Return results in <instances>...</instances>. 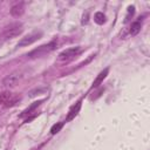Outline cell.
Here are the masks:
<instances>
[{
    "instance_id": "11",
    "label": "cell",
    "mask_w": 150,
    "mask_h": 150,
    "mask_svg": "<svg viewBox=\"0 0 150 150\" xmlns=\"http://www.w3.org/2000/svg\"><path fill=\"white\" fill-rule=\"evenodd\" d=\"M94 21H95L96 23H98V25H102V23L105 21V15H104L102 12H97V13H95V15H94Z\"/></svg>"
},
{
    "instance_id": "1",
    "label": "cell",
    "mask_w": 150,
    "mask_h": 150,
    "mask_svg": "<svg viewBox=\"0 0 150 150\" xmlns=\"http://www.w3.org/2000/svg\"><path fill=\"white\" fill-rule=\"evenodd\" d=\"M23 28H22V25L19 23V22H15V23H11L9 26L5 27L2 29V32L0 33V45H2L4 42L20 35L22 33Z\"/></svg>"
},
{
    "instance_id": "8",
    "label": "cell",
    "mask_w": 150,
    "mask_h": 150,
    "mask_svg": "<svg viewBox=\"0 0 150 150\" xmlns=\"http://www.w3.org/2000/svg\"><path fill=\"white\" fill-rule=\"evenodd\" d=\"M108 73H109V68H105L104 70H102L98 75H97V77L94 80V82H93V86H91V88H96V87H98L102 82H103V80L107 77V75H108Z\"/></svg>"
},
{
    "instance_id": "14",
    "label": "cell",
    "mask_w": 150,
    "mask_h": 150,
    "mask_svg": "<svg viewBox=\"0 0 150 150\" xmlns=\"http://www.w3.org/2000/svg\"><path fill=\"white\" fill-rule=\"evenodd\" d=\"M134 9H135V7H134V6H130V7L128 8V15L125 16V22H128V21H129L130 15L132 16V14H134Z\"/></svg>"
},
{
    "instance_id": "7",
    "label": "cell",
    "mask_w": 150,
    "mask_h": 150,
    "mask_svg": "<svg viewBox=\"0 0 150 150\" xmlns=\"http://www.w3.org/2000/svg\"><path fill=\"white\" fill-rule=\"evenodd\" d=\"M81 105H82V101L80 100L79 102H76V103L70 108V110H69V112H68V115H67V117H66V122H69V121L74 120V118L77 116V114H79V111H80V109H81Z\"/></svg>"
},
{
    "instance_id": "5",
    "label": "cell",
    "mask_w": 150,
    "mask_h": 150,
    "mask_svg": "<svg viewBox=\"0 0 150 150\" xmlns=\"http://www.w3.org/2000/svg\"><path fill=\"white\" fill-rule=\"evenodd\" d=\"M22 77V74L19 73V71H14L9 75H7L4 80H2V84L5 87H8V88H12V87H15L18 84V82L21 80Z\"/></svg>"
},
{
    "instance_id": "2",
    "label": "cell",
    "mask_w": 150,
    "mask_h": 150,
    "mask_svg": "<svg viewBox=\"0 0 150 150\" xmlns=\"http://www.w3.org/2000/svg\"><path fill=\"white\" fill-rule=\"evenodd\" d=\"M56 45H57L56 41H50V42H48L46 45H41L38 48H34L33 50H30L27 54V56H28V59H38V57H41V56H43V55L53 52L56 48Z\"/></svg>"
},
{
    "instance_id": "10",
    "label": "cell",
    "mask_w": 150,
    "mask_h": 150,
    "mask_svg": "<svg viewBox=\"0 0 150 150\" xmlns=\"http://www.w3.org/2000/svg\"><path fill=\"white\" fill-rule=\"evenodd\" d=\"M141 27H142V22H141L139 20L132 22V23H131V27H130V34H131V35L138 34L139 30H141Z\"/></svg>"
},
{
    "instance_id": "13",
    "label": "cell",
    "mask_w": 150,
    "mask_h": 150,
    "mask_svg": "<svg viewBox=\"0 0 150 150\" xmlns=\"http://www.w3.org/2000/svg\"><path fill=\"white\" fill-rule=\"evenodd\" d=\"M63 124H64V122H59V123L54 124V125L50 128V134H52V135H55V134H57V132L61 130V128L63 127Z\"/></svg>"
},
{
    "instance_id": "3",
    "label": "cell",
    "mask_w": 150,
    "mask_h": 150,
    "mask_svg": "<svg viewBox=\"0 0 150 150\" xmlns=\"http://www.w3.org/2000/svg\"><path fill=\"white\" fill-rule=\"evenodd\" d=\"M19 100H20V97L16 96L15 94L11 93V91H2V93H0V105L12 107Z\"/></svg>"
},
{
    "instance_id": "4",
    "label": "cell",
    "mask_w": 150,
    "mask_h": 150,
    "mask_svg": "<svg viewBox=\"0 0 150 150\" xmlns=\"http://www.w3.org/2000/svg\"><path fill=\"white\" fill-rule=\"evenodd\" d=\"M81 47H71V48H68V49H64L63 52H61L57 56V60L59 61H68V60H71L74 59L75 56H77L80 53H81Z\"/></svg>"
},
{
    "instance_id": "6",
    "label": "cell",
    "mask_w": 150,
    "mask_h": 150,
    "mask_svg": "<svg viewBox=\"0 0 150 150\" xmlns=\"http://www.w3.org/2000/svg\"><path fill=\"white\" fill-rule=\"evenodd\" d=\"M42 36V32H33L28 35H26L25 38H22L19 43H18V47H23V46H28V45H32L33 42L38 41L40 38Z\"/></svg>"
},
{
    "instance_id": "9",
    "label": "cell",
    "mask_w": 150,
    "mask_h": 150,
    "mask_svg": "<svg viewBox=\"0 0 150 150\" xmlns=\"http://www.w3.org/2000/svg\"><path fill=\"white\" fill-rule=\"evenodd\" d=\"M23 13V5L22 4H16L11 8V14L13 16H19Z\"/></svg>"
},
{
    "instance_id": "12",
    "label": "cell",
    "mask_w": 150,
    "mask_h": 150,
    "mask_svg": "<svg viewBox=\"0 0 150 150\" xmlns=\"http://www.w3.org/2000/svg\"><path fill=\"white\" fill-rule=\"evenodd\" d=\"M41 102H42V101H38V102H34V103H33V104H32L29 108H27V109H26V110H25V111H23V112H22L20 116H21V117H23V116H26V115L30 114V112H32V111H33L35 108H38V107L41 104Z\"/></svg>"
}]
</instances>
